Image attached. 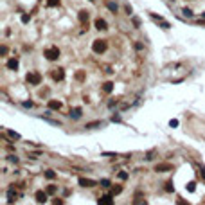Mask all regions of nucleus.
Listing matches in <instances>:
<instances>
[{
    "label": "nucleus",
    "mask_w": 205,
    "mask_h": 205,
    "mask_svg": "<svg viewBox=\"0 0 205 205\" xmlns=\"http://www.w3.org/2000/svg\"><path fill=\"white\" fill-rule=\"evenodd\" d=\"M106 47H108L106 40H94V43H92V51H94L95 54H102V52L106 51Z\"/></svg>",
    "instance_id": "f257e3e1"
},
{
    "label": "nucleus",
    "mask_w": 205,
    "mask_h": 205,
    "mask_svg": "<svg viewBox=\"0 0 205 205\" xmlns=\"http://www.w3.org/2000/svg\"><path fill=\"white\" fill-rule=\"evenodd\" d=\"M45 58L49 59V61H56L59 58V49L58 47H49V49H45Z\"/></svg>",
    "instance_id": "f03ea898"
},
{
    "label": "nucleus",
    "mask_w": 205,
    "mask_h": 205,
    "mask_svg": "<svg viewBox=\"0 0 205 205\" xmlns=\"http://www.w3.org/2000/svg\"><path fill=\"white\" fill-rule=\"evenodd\" d=\"M27 83L29 85H40L42 83V76L38 72H29L27 74Z\"/></svg>",
    "instance_id": "7ed1b4c3"
},
{
    "label": "nucleus",
    "mask_w": 205,
    "mask_h": 205,
    "mask_svg": "<svg viewBox=\"0 0 205 205\" xmlns=\"http://www.w3.org/2000/svg\"><path fill=\"white\" fill-rule=\"evenodd\" d=\"M155 171H156V173H166V171H175V167L171 166V164L164 162V164H156V166H155Z\"/></svg>",
    "instance_id": "20e7f679"
},
{
    "label": "nucleus",
    "mask_w": 205,
    "mask_h": 205,
    "mask_svg": "<svg viewBox=\"0 0 205 205\" xmlns=\"http://www.w3.org/2000/svg\"><path fill=\"white\" fill-rule=\"evenodd\" d=\"M95 29H99V31H106V29H108V24H106V20L97 18V20H95Z\"/></svg>",
    "instance_id": "39448f33"
},
{
    "label": "nucleus",
    "mask_w": 205,
    "mask_h": 205,
    "mask_svg": "<svg viewBox=\"0 0 205 205\" xmlns=\"http://www.w3.org/2000/svg\"><path fill=\"white\" fill-rule=\"evenodd\" d=\"M65 78V72H63V68H56V70L52 72V79L54 81H61Z\"/></svg>",
    "instance_id": "423d86ee"
},
{
    "label": "nucleus",
    "mask_w": 205,
    "mask_h": 205,
    "mask_svg": "<svg viewBox=\"0 0 205 205\" xmlns=\"http://www.w3.org/2000/svg\"><path fill=\"white\" fill-rule=\"evenodd\" d=\"M78 18H79V22L83 24V25H86V24H88V18H90V15H88V11H79Z\"/></svg>",
    "instance_id": "0eeeda50"
},
{
    "label": "nucleus",
    "mask_w": 205,
    "mask_h": 205,
    "mask_svg": "<svg viewBox=\"0 0 205 205\" xmlns=\"http://www.w3.org/2000/svg\"><path fill=\"white\" fill-rule=\"evenodd\" d=\"M79 185H83V187H94L95 182L90 180V178H79Z\"/></svg>",
    "instance_id": "6e6552de"
},
{
    "label": "nucleus",
    "mask_w": 205,
    "mask_h": 205,
    "mask_svg": "<svg viewBox=\"0 0 205 205\" xmlns=\"http://www.w3.org/2000/svg\"><path fill=\"white\" fill-rule=\"evenodd\" d=\"M47 194H49V193L38 191V193H36V202H38V203H45V202H47Z\"/></svg>",
    "instance_id": "1a4fd4ad"
},
{
    "label": "nucleus",
    "mask_w": 205,
    "mask_h": 205,
    "mask_svg": "<svg viewBox=\"0 0 205 205\" xmlns=\"http://www.w3.org/2000/svg\"><path fill=\"white\" fill-rule=\"evenodd\" d=\"M81 113H83V112H81V108H72L68 115H70V119L76 121V119H79V117H81Z\"/></svg>",
    "instance_id": "9d476101"
},
{
    "label": "nucleus",
    "mask_w": 205,
    "mask_h": 205,
    "mask_svg": "<svg viewBox=\"0 0 205 205\" xmlns=\"http://www.w3.org/2000/svg\"><path fill=\"white\" fill-rule=\"evenodd\" d=\"M49 108H51V110H59V108H61V102L56 101V99H51V101H49Z\"/></svg>",
    "instance_id": "9b49d317"
},
{
    "label": "nucleus",
    "mask_w": 205,
    "mask_h": 205,
    "mask_svg": "<svg viewBox=\"0 0 205 205\" xmlns=\"http://www.w3.org/2000/svg\"><path fill=\"white\" fill-rule=\"evenodd\" d=\"M112 90H113V83H112V81H106V83L102 85V92H105V94H110Z\"/></svg>",
    "instance_id": "f8f14e48"
},
{
    "label": "nucleus",
    "mask_w": 205,
    "mask_h": 205,
    "mask_svg": "<svg viewBox=\"0 0 205 205\" xmlns=\"http://www.w3.org/2000/svg\"><path fill=\"white\" fill-rule=\"evenodd\" d=\"M7 68H11V70H16V68H18V59L11 58V59L7 61Z\"/></svg>",
    "instance_id": "ddd939ff"
},
{
    "label": "nucleus",
    "mask_w": 205,
    "mask_h": 205,
    "mask_svg": "<svg viewBox=\"0 0 205 205\" xmlns=\"http://www.w3.org/2000/svg\"><path fill=\"white\" fill-rule=\"evenodd\" d=\"M99 205H113V202H112L110 196H102L101 200H99Z\"/></svg>",
    "instance_id": "4468645a"
},
{
    "label": "nucleus",
    "mask_w": 205,
    "mask_h": 205,
    "mask_svg": "<svg viewBox=\"0 0 205 205\" xmlns=\"http://www.w3.org/2000/svg\"><path fill=\"white\" fill-rule=\"evenodd\" d=\"M97 126H102V122L101 121H95V122H88V124L85 126L86 129H92V128H97Z\"/></svg>",
    "instance_id": "2eb2a0df"
},
{
    "label": "nucleus",
    "mask_w": 205,
    "mask_h": 205,
    "mask_svg": "<svg viewBox=\"0 0 205 205\" xmlns=\"http://www.w3.org/2000/svg\"><path fill=\"white\" fill-rule=\"evenodd\" d=\"M16 196H18V194H16L13 189H9V191H7V198H9V202H15V200H16Z\"/></svg>",
    "instance_id": "dca6fc26"
},
{
    "label": "nucleus",
    "mask_w": 205,
    "mask_h": 205,
    "mask_svg": "<svg viewBox=\"0 0 205 205\" xmlns=\"http://www.w3.org/2000/svg\"><path fill=\"white\" fill-rule=\"evenodd\" d=\"M45 176H47L49 180H52V178H56V173H54L52 169H49V171H45Z\"/></svg>",
    "instance_id": "f3484780"
},
{
    "label": "nucleus",
    "mask_w": 205,
    "mask_h": 205,
    "mask_svg": "<svg viewBox=\"0 0 205 205\" xmlns=\"http://www.w3.org/2000/svg\"><path fill=\"white\" fill-rule=\"evenodd\" d=\"M106 5H108V9H110L112 13H117V4H113V2H108Z\"/></svg>",
    "instance_id": "a211bd4d"
},
{
    "label": "nucleus",
    "mask_w": 205,
    "mask_h": 205,
    "mask_svg": "<svg viewBox=\"0 0 205 205\" xmlns=\"http://www.w3.org/2000/svg\"><path fill=\"white\" fill-rule=\"evenodd\" d=\"M166 191H167V193H173V191H175L173 182H166Z\"/></svg>",
    "instance_id": "6ab92c4d"
},
{
    "label": "nucleus",
    "mask_w": 205,
    "mask_h": 205,
    "mask_svg": "<svg viewBox=\"0 0 205 205\" xmlns=\"http://www.w3.org/2000/svg\"><path fill=\"white\" fill-rule=\"evenodd\" d=\"M133 205H148V202L142 198H137V200H133Z\"/></svg>",
    "instance_id": "aec40b11"
},
{
    "label": "nucleus",
    "mask_w": 205,
    "mask_h": 205,
    "mask_svg": "<svg viewBox=\"0 0 205 205\" xmlns=\"http://www.w3.org/2000/svg\"><path fill=\"white\" fill-rule=\"evenodd\" d=\"M47 5H51V7H56V5H59V0H47Z\"/></svg>",
    "instance_id": "412c9836"
},
{
    "label": "nucleus",
    "mask_w": 205,
    "mask_h": 205,
    "mask_svg": "<svg viewBox=\"0 0 205 205\" xmlns=\"http://www.w3.org/2000/svg\"><path fill=\"white\" fill-rule=\"evenodd\" d=\"M76 79H78V81H83V79H85V72H81V70L76 72Z\"/></svg>",
    "instance_id": "4be33fe9"
},
{
    "label": "nucleus",
    "mask_w": 205,
    "mask_h": 205,
    "mask_svg": "<svg viewBox=\"0 0 205 205\" xmlns=\"http://www.w3.org/2000/svg\"><path fill=\"white\" fill-rule=\"evenodd\" d=\"M194 189H196V183H194V182H189V183H187V191H191V193H193Z\"/></svg>",
    "instance_id": "5701e85b"
},
{
    "label": "nucleus",
    "mask_w": 205,
    "mask_h": 205,
    "mask_svg": "<svg viewBox=\"0 0 205 205\" xmlns=\"http://www.w3.org/2000/svg\"><path fill=\"white\" fill-rule=\"evenodd\" d=\"M101 185H102V187H110V180H108V178H102V180H101Z\"/></svg>",
    "instance_id": "b1692460"
},
{
    "label": "nucleus",
    "mask_w": 205,
    "mask_h": 205,
    "mask_svg": "<svg viewBox=\"0 0 205 205\" xmlns=\"http://www.w3.org/2000/svg\"><path fill=\"white\" fill-rule=\"evenodd\" d=\"M47 193H49V194H54V193H56V185H49V187H47Z\"/></svg>",
    "instance_id": "393cba45"
},
{
    "label": "nucleus",
    "mask_w": 205,
    "mask_h": 205,
    "mask_svg": "<svg viewBox=\"0 0 205 205\" xmlns=\"http://www.w3.org/2000/svg\"><path fill=\"white\" fill-rule=\"evenodd\" d=\"M119 178H121V180H126V178H128V173H124V171H121V173H119Z\"/></svg>",
    "instance_id": "a878e982"
},
{
    "label": "nucleus",
    "mask_w": 205,
    "mask_h": 205,
    "mask_svg": "<svg viewBox=\"0 0 205 205\" xmlns=\"http://www.w3.org/2000/svg\"><path fill=\"white\" fill-rule=\"evenodd\" d=\"M182 13H183V15H185V16H193V11H191V9H187V7L183 9Z\"/></svg>",
    "instance_id": "bb28decb"
},
{
    "label": "nucleus",
    "mask_w": 205,
    "mask_h": 205,
    "mask_svg": "<svg viewBox=\"0 0 205 205\" xmlns=\"http://www.w3.org/2000/svg\"><path fill=\"white\" fill-rule=\"evenodd\" d=\"M7 133H9V137H13V139H20V135L16 131H7Z\"/></svg>",
    "instance_id": "cd10ccee"
},
{
    "label": "nucleus",
    "mask_w": 205,
    "mask_h": 205,
    "mask_svg": "<svg viewBox=\"0 0 205 205\" xmlns=\"http://www.w3.org/2000/svg\"><path fill=\"white\" fill-rule=\"evenodd\" d=\"M29 18H31L29 15H22V22H24V24H27V22H29Z\"/></svg>",
    "instance_id": "c85d7f7f"
},
{
    "label": "nucleus",
    "mask_w": 205,
    "mask_h": 205,
    "mask_svg": "<svg viewBox=\"0 0 205 205\" xmlns=\"http://www.w3.org/2000/svg\"><path fill=\"white\" fill-rule=\"evenodd\" d=\"M52 205H63V200H59V198H56V200L52 202Z\"/></svg>",
    "instance_id": "c756f323"
},
{
    "label": "nucleus",
    "mask_w": 205,
    "mask_h": 205,
    "mask_svg": "<svg viewBox=\"0 0 205 205\" xmlns=\"http://www.w3.org/2000/svg\"><path fill=\"white\" fill-rule=\"evenodd\" d=\"M169 126H171V128H175V126H178V121H176V119H173V121H171V122H169Z\"/></svg>",
    "instance_id": "7c9ffc66"
},
{
    "label": "nucleus",
    "mask_w": 205,
    "mask_h": 205,
    "mask_svg": "<svg viewBox=\"0 0 205 205\" xmlns=\"http://www.w3.org/2000/svg\"><path fill=\"white\" fill-rule=\"evenodd\" d=\"M0 52H2V56H5V54H7V47H5V45H2V49H0Z\"/></svg>",
    "instance_id": "2f4dec72"
},
{
    "label": "nucleus",
    "mask_w": 205,
    "mask_h": 205,
    "mask_svg": "<svg viewBox=\"0 0 205 205\" xmlns=\"http://www.w3.org/2000/svg\"><path fill=\"white\" fill-rule=\"evenodd\" d=\"M176 205H191V203L185 202V200H178V202H176Z\"/></svg>",
    "instance_id": "473e14b6"
},
{
    "label": "nucleus",
    "mask_w": 205,
    "mask_h": 205,
    "mask_svg": "<svg viewBox=\"0 0 205 205\" xmlns=\"http://www.w3.org/2000/svg\"><path fill=\"white\" fill-rule=\"evenodd\" d=\"M121 191H122V187H121V185H119V187H113V194H119Z\"/></svg>",
    "instance_id": "72a5a7b5"
},
{
    "label": "nucleus",
    "mask_w": 205,
    "mask_h": 205,
    "mask_svg": "<svg viewBox=\"0 0 205 205\" xmlns=\"http://www.w3.org/2000/svg\"><path fill=\"white\" fill-rule=\"evenodd\" d=\"M153 155H155V151H149V153H148V156H146V158H148V160H151V158H153Z\"/></svg>",
    "instance_id": "f704fd0d"
},
{
    "label": "nucleus",
    "mask_w": 205,
    "mask_h": 205,
    "mask_svg": "<svg viewBox=\"0 0 205 205\" xmlns=\"http://www.w3.org/2000/svg\"><path fill=\"white\" fill-rule=\"evenodd\" d=\"M9 160H11V162H18V158H16L15 155H9Z\"/></svg>",
    "instance_id": "c9c22d12"
},
{
    "label": "nucleus",
    "mask_w": 205,
    "mask_h": 205,
    "mask_svg": "<svg viewBox=\"0 0 205 205\" xmlns=\"http://www.w3.org/2000/svg\"><path fill=\"white\" fill-rule=\"evenodd\" d=\"M200 175L203 176V180H205V167H200Z\"/></svg>",
    "instance_id": "e433bc0d"
},
{
    "label": "nucleus",
    "mask_w": 205,
    "mask_h": 205,
    "mask_svg": "<svg viewBox=\"0 0 205 205\" xmlns=\"http://www.w3.org/2000/svg\"><path fill=\"white\" fill-rule=\"evenodd\" d=\"M24 106H27V108H31V106H32V102H31V101H25V102H24Z\"/></svg>",
    "instance_id": "4c0bfd02"
},
{
    "label": "nucleus",
    "mask_w": 205,
    "mask_h": 205,
    "mask_svg": "<svg viewBox=\"0 0 205 205\" xmlns=\"http://www.w3.org/2000/svg\"><path fill=\"white\" fill-rule=\"evenodd\" d=\"M112 121H113V122H115V121L119 122V121H121V117H119V115H113V117H112Z\"/></svg>",
    "instance_id": "58836bf2"
}]
</instances>
